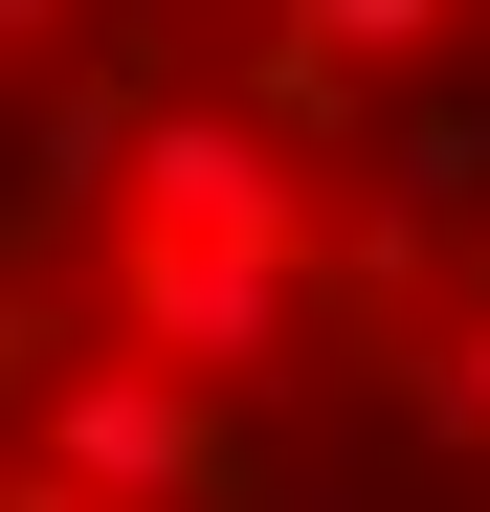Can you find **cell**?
I'll return each mask as SVG.
<instances>
[{"label": "cell", "mask_w": 490, "mask_h": 512, "mask_svg": "<svg viewBox=\"0 0 490 512\" xmlns=\"http://www.w3.org/2000/svg\"><path fill=\"white\" fill-rule=\"evenodd\" d=\"M268 23H290L268 90H290V112H335V90H401L424 45H468V0H268Z\"/></svg>", "instance_id": "obj_4"}, {"label": "cell", "mask_w": 490, "mask_h": 512, "mask_svg": "<svg viewBox=\"0 0 490 512\" xmlns=\"http://www.w3.org/2000/svg\"><path fill=\"white\" fill-rule=\"evenodd\" d=\"M401 401H424V423H446V446H490V312L446 334V357H401Z\"/></svg>", "instance_id": "obj_5"}, {"label": "cell", "mask_w": 490, "mask_h": 512, "mask_svg": "<svg viewBox=\"0 0 490 512\" xmlns=\"http://www.w3.org/2000/svg\"><path fill=\"white\" fill-rule=\"evenodd\" d=\"M245 512H335V490H245Z\"/></svg>", "instance_id": "obj_7"}, {"label": "cell", "mask_w": 490, "mask_h": 512, "mask_svg": "<svg viewBox=\"0 0 490 512\" xmlns=\"http://www.w3.org/2000/svg\"><path fill=\"white\" fill-rule=\"evenodd\" d=\"M112 334L179 357V379H223V401H268V379H312V245L134 223V245H112Z\"/></svg>", "instance_id": "obj_2"}, {"label": "cell", "mask_w": 490, "mask_h": 512, "mask_svg": "<svg viewBox=\"0 0 490 512\" xmlns=\"http://www.w3.org/2000/svg\"><path fill=\"white\" fill-rule=\"evenodd\" d=\"M0 512H112V490H67L45 446H0Z\"/></svg>", "instance_id": "obj_6"}, {"label": "cell", "mask_w": 490, "mask_h": 512, "mask_svg": "<svg viewBox=\"0 0 490 512\" xmlns=\"http://www.w3.org/2000/svg\"><path fill=\"white\" fill-rule=\"evenodd\" d=\"M112 23H179V0H112Z\"/></svg>", "instance_id": "obj_8"}, {"label": "cell", "mask_w": 490, "mask_h": 512, "mask_svg": "<svg viewBox=\"0 0 490 512\" xmlns=\"http://www.w3.org/2000/svg\"><path fill=\"white\" fill-rule=\"evenodd\" d=\"M468 23H490V0H468Z\"/></svg>", "instance_id": "obj_9"}, {"label": "cell", "mask_w": 490, "mask_h": 512, "mask_svg": "<svg viewBox=\"0 0 490 512\" xmlns=\"http://www.w3.org/2000/svg\"><path fill=\"white\" fill-rule=\"evenodd\" d=\"M0 446H45L67 490H112V512H245V401L179 379V357H134V334H90V357L45 334V379H23Z\"/></svg>", "instance_id": "obj_1"}, {"label": "cell", "mask_w": 490, "mask_h": 512, "mask_svg": "<svg viewBox=\"0 0 490 512\" xmlns=\"http://www.w3.org/2000/svg\"><path fill=\"white\" fill-rule=\"evenodd\" d=\"M90 179L134 201V223H223V245H335L312 223V179H290V134L268 112H223V90H112V156Z\"/></svg>", "instance_id": "obj_3"}]
</instances>
